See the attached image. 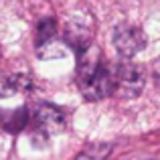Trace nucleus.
Returning <instances> with one entry per match:
<instances>
[{
  "label": "nucleus",
  "mask_w": 160,
  "mask_h": 160,
  "mask_svg": "<svg viewBox=\"0 0 160 160\" xmlns=\"http://www.w3.org/2000/svg\"><path fill=\"white\" fill-rule=\"evenodd\" d=\"M55 35H57V22L53 18H45L37 24V47H43V45L55 41Z\"/></svg>",
  "instance_id": "nucleus-8"
},
{
  "label": "nucleus",
  "mask_w": 160,
  "mask_h": 160,
  "mask_svg": "<svg viewBox=\"0 0 160 160\" xmlns=\"http://www.w3.org/2000/svg\"><path fill=\"white\" fill-rule=\"evenodd\" d=\"M0 124L6 132H20L31 124V112L27 108H16L0 116Z\"/></svg>",
  "instance_id": "nucleus-6"
},
{
  "label": "nucleus",
  "mask_w": 160,
  "mask_h": 160,
  "mask_svg": "<svg viewBox=\"0 0 160 160\" xmlns=\"http://www.w3.org/2000/svg\"><path fill=\"white\" fill-rule=\"evenodd\" d=\"M32 89V79L28 75H6L0 77V98H10L14 93H24Z\"/></svg>",
  "instance_id": "nucleus-5"
},
{
  "label": "nucleus",
  "mask_w": 160,
  "mask_h": 160,
  "mask_svg": "<svg viewBox=\"0 0 160 160\" xmlns=\"http://www.w3.org/2000/svg\"><path fill=\"white\" fill-rule=\"evenodd\" d=\"M77 83L81 87L83 98L89 99V102H98V99H103L108 95L116 93V75H113V69L108 67L106 63H102L93 75H89L87 79H81Z\"/></svg>",
  "instance_id": "nucleus-2"
},
{
  "label": "nucleus",
  "mask_w": 160,
  "mask_h": 160,
  "mask_svg": "<svg viewBox=\"0 0 160 160\" xmlns=\"http://www.w3.org/2000/svg\"><path fill=\"white\" fill-rule=\"evenodd\" d=\"M65 113L61 108L53 106V103H39L31 112V124L35 130V136H41L47 140L53 134H59L65 128Z\"/></svg>",
  "instance_id": "nucleus-1"
},
{
  "label": "nucleus",
  "mask_w": 160,
  "mask_h": 160,
  "mask_svg": "<svg viewBox=\"0 0 160 160\" xmlns=\"http://www.w3.org/2000/svg\"><path fill=\"white\" fill-rule=\"evenodd\" d=\"M154 73H156V79H160V57L156 59V63H154Z\"/></svg>",
  "instance_id": "nucleus-10"
},
{
  "label": "nucleus",
  "mask_w": 160,
  "mask_h": 160,
  "mask_svg": "<svg viewBox=\"0 0 160 160\" xmlns=\"http://www.w3.org/2000/svg\"><path fill=\"white\" fill-rule=\"evenodd\" d=\"M113 47L122 59H132L146 47V35L142 28L130 27V24H120L113 31Z\"/></svg>",
  "instance_id": "nucleus-4"
},
{
  "label": "nucleus",
  "mask_w": 160,
  "mask_h": 160,
  "mask_svg": "<svg viewBox=\"0 0 160 160\" xmlns=\"http://www.w3.org/2000/svg\"><path fill=\"white\" fill-rule=\"evenodd\" d=\"M134 160H152V158H134Z\"/></svg>",
  "instance_id": "nucleus-11"
},
{
  "label": "nucleus",
  "mask_w": 160,
  "mask_h": 160,
  "mask_svg": "<svg viewBox=\"0 0 160 160\" xmlns=\"http://www.w3.org/2000/svg\"><path fill=\"white\" fill-rule=\"evenodd\" d=\"M109 150H112L109 144H91L79 154L77 160H103L106 154H109Z\"/></svg>",
  "instance_id": "nucleus-9"
},
{
  "label": "nucleus",
  "mask_w": 160,
  "mask_h": 160,
  "mask_svg": "<svg viewBox=\"0 0 160 160\" xmlns=\"http://www.w3.org/2000/svg\"><path fill=\"white\" fill-rule=\"evenodd\" d=\"M65 43L81 53L83 49H87L91 45V39H89V32H87L83 27L67 24V28H65Z\"/></svg>",
  "instance_id": "nucleus-7"
},
{
  "label": "nucleus",
  "mask_w": 160,
  "mask_h": 160,
  "mask_svg": "<svg viewBox=\"0 0 160 160\" xmlns=\"http://www.w3.org/2000/svg\"><path fill=\"white\" fill-rule=\"evenodd\" d=\"M116 75V93L124 98H136L144 89V71L130 61H124L113 69Z\"/></svg>",
  "instance_id": "nucleus-3"
}]
</instances>
